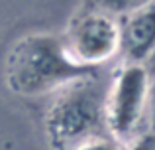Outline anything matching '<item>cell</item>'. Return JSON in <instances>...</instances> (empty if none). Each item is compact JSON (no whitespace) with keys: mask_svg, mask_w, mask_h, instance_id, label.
<instances>
[{"mask_svg":"<svg viewBox=\"0 0 155 150\" xmlns=\"http://www.w3.org/2000/svg\"><path fill=\"white\" fill-rule=\"evenodd\" d=\"M71 73H75V67L53 38L35 36L22 40L10 55V75L22 91H41Z\"/></svg>","mask_w":155,"mask_h":150,"instance_id":"cell-1","label":"cell"},{"mask_svg":"<svg viewBox=\"0 0 155 150\" xmlns=\"http://www.w3.org/2000/svg\"><path fill=\"white\" fill-rule=\"evenodd\" d=\"M73 54L81 59H104L118 46V28L108 16L88 14L79 20L71 36Z\"/></svg>","mask_w":155,"mask_h":150,"instance_id":"cell-2","label":"cell"},{"mask_svg":"<svg viewBox=\"0 0 155 150\" xmlns=\"http://www.w3.org/2000/svg\"><path fill=\"white\" fill-rule=\"evenodd\" d=\"M141 89H143V75L140 69H130L122 77L114 97V124L120 132H126L134 124L141 103Z\"/></svg>","mask_w":155,"mask_h":150,"instance_id":"cell-3","label":"cell"},{"mask_svg":"<svg viewBox=\"0 0 155 150\" xmlns=\"http://www.w3.org/2000/svg\"><path fill=\"white\" fill-rule=\"evenodd\" d=\"M126 42H128V51L134 58H141L151 50L155 44V8L143 10L130 22Z\"/></svg>","mask_w":155,"mask_h":150,"instance_id":"cell-4","label":"cell"},{"mask_svg":"<svg viewBox=\"0 0 155 150\" xmlns=\"http://www.w3.org/2000/svg\"><path fill=\"white\" fill-rule=\"evenodd\" d=\"M147 2L149 0H98V4L106 12H116V14L140 10V8L145 6Z\"/></svg>","mask_w":155,"mask_h":150,"instance_id":"cell-5","label":"cell"}]
</instances>
